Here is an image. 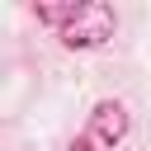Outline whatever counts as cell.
I'll use <instances>...</instances> for the list:
<instances>
[{
  "instance_id": "obj_1",
  "label": "cell",
  "mask_w": 151,
  "mask_h": 151,
  "mask_svg": "<svg viewBox=\"0 0 151 151\" xmlns=\"http://www.w3.org/2000/svg\"><path fill=\"white\" fill-rule=\"evenodd\" d=\"M123 127H127V118H123L118 104H99V109H94V137H99V142H118Z\"/></svg>"
}]
</instances>
